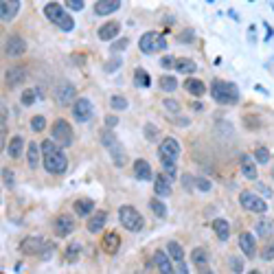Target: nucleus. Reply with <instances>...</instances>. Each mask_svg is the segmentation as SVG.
<instances>
[{"label": "nucleus", "instance_id": "9", "mask_svg": "<svg viewBox=\"0 0 274 274\" xmlns=\"http://www.w3.org/2000/svg\"><path fill=\"white\" fill-rule=\"evenodd\" d=\"M75 94H77V90H75V86L71 81H62V84H57V88H55V101L60 105H68L75 99Z\"/></svg>", "mask_w": 274, "mask_h": 274}, {"label": "nucleus", "instance_id": "29", "mask_svg": "<svg viewBox=\"0 0 274 274\" xmlns=\"http://www.w3.org/2000/svg\"><path fill=\"white\" fill-rule=\"evenodd\" d=\"M167 252H169V257L176 261V263H182L184 261V252H182V246L178 244V241H169V246H167Z\"/></svg>", "mask_w": 274, "mask_h": 274}, {"label": "nucleus", "instance_id": "8", "mask_svg": "<svg viewBox=\"0 0 274 274\" xmlns=\"http://www.w3.org/2000/svg\"><path fill=\"white\" fill-rule=\"evenodd\" d=\"M103 145L107 149H110V154L114 158V162L119 165V167H123V162H125V156H123V147H121V143L114 138V134L112 132H103Z\"/></svg>", "mask_w": 274, "mask_h": 274}, {"label": "nucleus", "instance_id": "36", "mask_svg": "<svg viewBox=\"0 0 274 274\" xmlns=\"http://www.w3.org/2000/svg\"><path fill=\"white\" fill-rule=\"evenodd\" d=\"M149 206H151V211H154L158 217H165V215H167V206H165V204L158 200V197H154V200H149Z\"/></svg>", "mask_w": 274, "mask_h": 274}, {"label": "nucleus", "instance_id": "47", "mask_svg": "<svg viewBox=\"0 0 274 274\" xmlns=\"http://www.w3.org/2000/svg\"><path fill=\"white\" fill-rule=\"evenodd\" d=\"M165 107H167L169 112H174V114L180 112V103H178V101H174V99H165Z\"/></svg>", "mask_w": 274, "mask_h": 274}, {"label": "nucleus", "instance_id": "34", "mask_svg": "<svg viewBox=\"0 0 274 274\" xmlns=\"http://www.w3.org/2000/svg\"><path fill=\"white\" fill-rule=\"evenodd\" d=\"M92 206H94L92 200H77L75 202V213L77 215H88V213H92Z\"/></svg>", "mask_w": 274, "mask_h": 274}, {"label": "nucleus", "instance_id": "24", "mask_svg": "<svg viewBox=\"0 0 274 274\" xmlns=\"http://www.w3.org/2000/svg\"><path fill=\"white\" fill-rule=\"evenodd\" d=\"M213 228H215V235L222 239V241H226L228 237H231V224H228L226 220H215L213 222Z\"/></svg>", "mask_w": 274, "mask_h": 274}, {"label": "nucleus", "instance_id": "17", "mask_svg": "<svg viewBox=\"0 0 274 274\" xmlns=\"http://www.w3.org/2000/svg\"><path fill=\"white\" fill-rule=\"evenodd\" d=\"M160 151L165 156H169V158H176L180 156V143L176 141V138H165V141L160 143Z\"/></svg>", "mask_w": 274, "mask_h": 274}, {"label": "nucleus", "instance_id": "21", "mask_svg": "<svg viewBox=\"0 0 274 274\" xmlns=\"http://www.w3.org/2000/svg\"><path fill=\"white\" fill-rule=\"evenodd\" d=\"M105 222H107V213L105 211H97L92 215V220L88 222V231L90 233H99L101 228L105 226Z\"/></svg>", "mask_w": 274, "mask_h": 274}, {"label": "nucleus", "instance_id": "3", "mask_svg": "<svg viewBox=\"0 0 274 274\" xmlns=\"http://www.w3.org/2000/svg\"><path fill=\"white\" fill-rule=\"evenodd\" d=\"M44 14L53 24H57L62 31H73L75 29V20L71 14H66V9L62 7L60 3H48L46 7H44Z\"/></svg>", "mask_w": 274, "mask_h": 274}, {"label": "nucleus", "instance_id": "5", "mask_svg": "<svg viewBox=\"0 0 274 274\" xmlns=\"http://www.w3.org/2000/svg\"><path fill=\"white\" fill-rule=\"evenodd\" d=\"M50 136H53V143H57L60 147H71L73 145V127L68 125V121L57 119L53 123V132H50Z\"/></svg>", "mask_w": 274, "mask_h": 274}, {"label": "nucleus", "instance_id": "26", "mask_svg": "<svg viewBox=\"0 0 274 274\" xmlns=\"http://www.w3.org/2000/svg\"><path fill=\"white\" fill-rule=\"evenodd\" d=\"M158 158H160V162H162L165 174H167L169 178H178V169H176V160H174V158L165 156L162 151H158Z\"/></svg>", "mask_w": 274, "mask_h": 274}, {"label": "nucleus", "instance_id": "25", "mask_svg": "<svg viewBox=\"0 0 274 274\" xmlns=\"http://www.w3.org/2000/svg\"><path fill=\"white\" fill-rule=\"evenodd\" d=\"M40 145L37 143H29V149H27V162L31 169H35L37 165H40Z\"/></svg>", "mask_w": 274, "mask_h": 274}, {"label": "nucleus", "instance_id": "33", "mask_svg": "<svg viewBox=\"0 0 274 274\" xmlns=\"http://www.w3.org/2000/svg\"><path fill=\"white\" fill-rule=\"evenodd\" d=\"M176 68L180 73H187V75H191V73H195V62H191V60H187V57H182V60H176Z\"/></svg>", "mask_w": 274, "mask_h": 274}, {"label": "nucleus", "instance_id": "56", "mask_svg": "<svg viewBox=\"0 0 274 274\" xmlns=\"http://www.w3.org/2000/svg\"><path fill=\"white\" fill-rule=\"evenodd\" d=\"M200 274H213L211 270H208V267L206 265H204V267H200Z\"/></svg>", "mask_w": 274, "mask_h": 274}, {"label": "nucleus", "instance_id": "37", "mask_svg": "<svg viewBox=\"0 0 274 274\" xmlns=\"http://www.w3.org/2000/svg\"><path fill=\"white\" fill-rule=\"evenodd\" d=\"M160 88H162L165 92H174L176 88H178V81H176L174 77H169V75H167V77H162V79H160Z\"/></svg>", "mask_w": 274, "mask_h": 274}, {"label": "nucleus", "instance_id": "28", "mask_svg": "<svg viewBox=\"0 0 274 274\" xmlns=\"http://www.w3.org/2000/svg\"><path fill=\"white\" fill-rule=\"evenodd\" d=\"M24 77H27V73H24L22 68H9L7 71V84L9 86H18L20 81H24Z\"/></svg>", "mask_w": 274, "mask_h": 274}, {"label": "nucleus", "instance_id": "11", "mask_svg": "<svg viewBox=\"0 0 274 274\" xmlns=\"http://www.w3.org/2000/svg\"><path fill=\"white\" fill-rule=\"evenodd\" d=\"M42 248H46V244H44V239L37 237V235H31V237H27L20 244L22 254H42L44 252Z\"/></svg>", "mask_w": 274, "mask_h": 274}, {"label": "nucleus", "instance_id": "15", "mask_svg": "<svg viewBox=\"0 0 274 274\" xmlns=\"http://www.w3.org/2000/svg\"><path fill=\"white\" fill-rule=\"evenodd\" d=\"M18 9H20V3H18V0H3V3H0V18H3V22L11 20V18L18 14Z\"/></svg>", "mask_w": 274, "mask_h": 274}, {"label": "nucleus", "instance_id": "58", "mask_svg": "<svg viewBox=\"0 0 274 274\" xmlns=\"http://www.w3.org/2000/svg\"><path fill=\"white\" fill-rule=\"evenodd\" d=\"M272 274H274V272H272Z\"/></svg>", "mask_w": 274, "mask_h": 274}, {"label": "nucleus", "instance_id": "10", "mask_svg": "<svg viewBox=\"0 0 274 274\" xmlns=\"http://www.w3.org/2000/svg\"><path fill=\"white\" fill-rule=\"evenodd\" d=\"M73 114H75V119H77V121L86 123V121L92 119V103L86 97L77 99V101H75V105H73Z\"/></svg>", "mask_w": 274, "mask_h": 274}, {"label": "nucleus", "instance_id": "22", "mask_svg": "<svg viewBox=\"0 0 274 274\" xmlns=\"http://www.w3.org/2000/svg\"><path fill=\"white\" fill-rule=\"evenodd\" d=\"M154 191H156V195H162V197H167L171 195V182H169V178L167 176H156V184H154Z\"/></svg>", "mask_w": 274, "mask_h": 274}, {"label": "nucleus", "instance_id": "55", "mask_svg": "<svg viewBox=\"0 0 274 274\" xmlns=\"http://www.w3.org/2000/svg\"><path fill=\"white\" fill-rule=\"evenodd\" d=\"M105 125L107 127H114V125H117V117H107L105 119Z\"/></svg>", "mask_w": 274, "mask_h": 274}, {"label": "nucleus", "instance_id": "50", "mask_svg": "<svg viewBox=\"0 0 274 274\" xmlns=\"http://www.w3.org/2000/svg\"><path fill=\"white\" fill-rule=\"evenodd\" d=\"M53 252H55V246H46V248H44V252H42V259H50V257H53Z\"/></svg>", "mask_w": 274, "mask_h": 274}, {"label": "nucleus", "instance_id": "23", "mask_svg": "<svg viewBox=\"0 0 274 274\" xmlns=\"http://www.w3.org/2000/svg\"><path fill=\"white\" fill-rule=\"evenodd\" d=\"M119 246H121V239H119L117 233H107L105 237H103V250L107 254H114V252L119 250Z\"/></svg>", "mask_w": 274, "mask_h": 274}, {"label": "nucleus", "instance_id": "2", "mask_svg": "<svg viewBox=\"0 0 274 274\" xmlns=\"http://www.w3.org/2000/svg\"><path fill=\"white\" fill-rule=\"evenodd\" d=\"M211 94L213 99L222 105H231V103H237L239 101V90L237 86L228 84V81H222V79H215L213 86H211Z\"/></svg>", "mask_w": 274, "mask_h": 274}, {"label": "nucleus", "instance_id": "53", "mask_svg": "<svg viewBox=\"0 0 274 274\" xmlns=\"http://www.w3.org/2000/svg\"><path fill=\"white\" fill-rule=\"evenodd\" d=\"M127 44H130V42H127V40H119L117 44H114V50H123V48H127Z\"/></svg>", "mask_w": 274, "mask_h": 274}, {"label": "nucleus", "instance_id": "16", "mask_svg": "<svg viewBox=\"0 0 274 274\" xmlns=\"http://www.w3.org/2000/svg\"><path fill=\"white\" fill-rule=\"evenodd\" d=\"M117 9H121V3H119V0H99V3H94V11H97L99 16L114 14Z\"/></svg>", "mask_w": 274, "mask_h": 274}, {"label": "nucleus", "instance_id": "42", "mask_svg": "<svg viewBox=\"0 0 274 274\" xmlns=\"http://www.w3.org/2000/svg\"><path fill=\"white\" fill-rule=\"evenodd\" d=\"M3 182H5V187L7 189H14V171L11 169H3Z\"/></svg>", "mask_w": 274, "mask_h": 274}, {"label": "nucleus", "instance_id": "13", "mask_svg": "<svg viewBox=\"0 0 274 274\" xmlns=\"http://www.w3.org/2000/svg\"><path fill=\"white\" fill-rule=\"evenodd\" d=\"M75 231V220L71 215H60L55 222V233L60 235V237H68Z\"/></svg>", "mask_w": 274, "mask_h": 274}, {"label": "nucleus", "instance_id": "18", "mask_svg": "<svg viewBox=\"0 0 274 274\" xmlns=\"http://www.w3.org/2000/svg\"><path fill=\"white\" fill-rule=\"evenodd\" d=\"M134 176L138 178V180H151L154 178V174H151V167H149V162L147 160H136L134 162Z\"/></svg>", "mask_w": 274, "mask_h": 274}, {"label": "nucleus", "instance_id": "32", "mask_svg": "<svg viewBox=\"0 0 274 274\" xmlns=\"http://www.w3.org/2000/svg\"><path fill=\"white\" fill-rule=\"evenodd\" d=\"M191 259H193V263L197 267H204L206 265V261H208V254L204 248H193V252H191Z\"/></svg>", "mask_w": 274, "mask_h": 274}, {"label": "nucleus", "instance_id": "54", "mask_svg": "<svg viewBox=\"0 0 274 274\" xmlns=\"http://www.w3.org/2000/svg\"><path fill=\"white\" fill-rule=\"evenodd\" d=\"M176 274H189L187 265H184V261H182V263H178V272H176Z\"/></svg>", "mask_w": 274, "mask_h": 274}, {"label": "nucleus", "instance_id": "20", "mask_svg": "<svg viewBox=\"0 0 274 274\" xmlns=\"http://www.w3.org/2000/svg\"><path fill=\"white\" fill-rule=\"evenodd\" d=\"M119 31H121L119 22H107V24H103V27L99 29V37L103 42H110V40H114V37L119 35Z\"/></svg>", "mask_w": 274, "mask_h": 274}, {"label": "nucleus", "instance_id": "14", "mask_svg": "<svg viewBox=\"0 0 274 274\" xmlns=\"http://www.w3.org/2000/svg\"><path fill=\"white\" fill-rule=\"evenodd\" d=\"M154 263H156L158 270H160V274H176V270L171 267V257H169V252L156 250V252H154Z\"/></svg>", "mask_w": 274, "mask_h": 274}, {"label": "nucleus", "instance_id": "40", "mask_svg": "<svg viewBox=\"0 0 274 274\" xmlns=\"http://www.w3.org/2000/svg\"><path fill=\"white\" fill-rule=\"evenodd\" d=\"M257 233L261 235V237H267V235H270L272 233V224H270V222H259V224H257Z\"/></svg>", "mask_w": 274, "mask_h": 274}, {"label": "nucleus", "instance_id": "49", "mask_svg": "<svg viewBox=\"0 0 274 274\" xmlns=\"http://www.w3.org/2000/svg\"><path fill=\"white\" fill-rule=\"evenodd\" d=\"M68 7L71 9H75V11H79V9H84V3H81V0H68Z\"/></svg>", "mask_w": 274, "mask_h": 274}, {"label": "nucleus", "instance_id": "6", "mask_svg": "<svg viewBox=\"0 0 274 274\" xmlns=\"http://www.w3.org/2000/svg\"><path fill=\"white\" fill-rule=\"evenodd\" d=\"M141 50L145 55H154V53H158V50H162L165 46H167V42H165V37L160 35V33H156V31H149V33H145L143 37H141Z\"/></svg>", "mask_w": 274, "mask_h": 274}, {"label": "nucleus", "instance_id": "19", "mask_svg": "<svg viewBox=\"0 0 274 274\" xmlns=\"http://www.w3.org/2000/svg\"><path fill=\"white\" fill-rule=\"evenodd\" d=\"M239 248H241V252L248 254V257H254V252H257V244H254V237L250 233H244L239 237Z\"/></svg>", "mask_w": 274, "mask_h": 274}, {"label": "nucleus", "instance_id": "43", "mask_svg": "<svg viewBox=\"0 0 274 274\" xmlns=\"http://www.w3.org/2000/svg\"><path fill=\"white\" fill-rule=\"evenodd\" d=\"M261 257H263V261H272V259H274V239H272V241H267V244H265L263 254H261Z\"/></svg>", "mask_w": 274, "mask_h": 274}, {"label": "nucleus", "instance_id": "39", "mask_svg": "<svg viewBox=\"0 0 274 274\" xmlns=\"http://www.w3.org/2000/svg\"><path fill=\"white\" fill-rule=\"evenodd\" d=\"M37 94H40V90H24L22 92V105H33Z\"/></svg>", "mask_w": 274, "mask_h": 274}, {"label": "nucleus", "instance_id": "30", "mask_svg": "<svg viewBox=\"0 0 274 274\" xmlns=\"http://www.w3.org/2000/svg\"><path fill=\"white\" fill-rule=\"evenodd\" d=\"M22 147H24V141H22V136H14L11 138V143H9V156L11 158H20L22 156Z\"/></svg>", "mask_w": 274, "mask_h": 274}, {"label": "nucleus", "instance_id": "7", "mask_svg": "<svg viewBox=\"0 0 274 274\" xmlns=\"http://www.w3.org/2000/svg\"><path fill=\"white\" fill-rule=\"evenodd\" d=\"M239 202H241V206L250 213H265V208H267V202L263 197H259L257 193H252V191H241Z\"/></svg>", "mask_w": 274, "mask_h": 274}, {"label": "nucleus", "instance_id": "31", "mask_svg": "<svg viewBox=\"0 0 274 274\" xmlns=\"http://www.w3.org/2000/svg\"><path fill=\"white\" fill-rule=\"evenodd\" d=\"M241 174H244L248 180H257V167L248 160V156L241 158Z\"/></svg>", "mask_w": 274, "mask_h": 274}, {"label": "nucleus", "instance_id": "4", "mask_svg": "<svg viewBox=\"0 0 274 274\" xmlns=\"http://www.w3.org/2000/svg\"><path fill=\"white\" fill-rule=\"evenodd\" d=\"M119 220H121V224H123L127 231H132V233H138L143 228V224H145L143 215L138 213L134 206H121L119 208Z\"/></svg>", "mask_w": 274, "mask_h": 274}, {"label": "nucleus", "instance_id": "27", "mask_svg": "<svg viewBox=\"0 0 274 274\" xmlns=\"http://www.w3.org/2000/svg\"><path fill=\"white\" fill-rule=\"evenodd\" d=\"M184 88L193 94V97H202L204 92H206V86L202 84L200 79H187V84H184Z\"/></svg>", "mask_w": 274, "mask_h": 274}, {"label": "nucleus", "instance_id": "57", "mask_svg": "<svg viewBox=\"0 0 274 274\" xmlns=\"http://www.w3.org/2000/svg\"><path fill=\"white\" fill-rule=\"evenodd\" d=\"M250 274H261V272H259V270H252V272H250Z\"/></svg>", "mask_w": 274, "mask_h": 274}, {"label": "nucleus", "instance_id": "1", "mask_svg": "<svg viewBox=\"0 0 274 274\" xmlns=\"http://www.w3.org/2000/svg\"><path fill=\"white\" fill-rule=\"evenodd\" d=\"M42 156H44V167L48 174L60 176L68 169V160L64 156V151L60 149V145H55L53 141H44L42 143Z\"/></svg>", "mask_w": 274, "mask_h": 274}, {"label": "nucleus", "instance_id": "45", "mask_svg": "<svg viewBox=\"0 0 274 274\" xmlns=\"http://www.w3.org/2000/svg\"><path fill=\"white\" fill-rule=\"evenodd\" d=\"M231 267H233L235 274H241V272H244V261H241L239 257H233L231 259Z\"/></svg>", "mask_w": 274, "mask_h": 274}, {"label": "nucleus", "instance_id": "44", "mask_svg": "<svg viewBox=\"0 0 274 274\" xmlns=\"http://www.w3.org/2000/svg\"><path fill=\"white\" fill-rule=\"evenodd\" d=\"M79 259V246H68L66 248V261H77Z\"/></svg>", "mask_w": 274, "mask_h": 274}, {"label": "nucleus", "instance_id": "12", "mask_svg": "<svg viewBox=\"0 0 274 274\" xmlns=\"http://www.w3.org/2000/svg\"><path fill=\"white\" fill-rule=\"evenodd\" d=\"M24 50H27V42L20 35H11L7 44H5V55L7 57H20Z\"/></svg>", "mask_w": 274, "mask_h": 274}, {"label": "nucleus", "instance_id": "38", "mask_svg": "<svg viewBox=\"0 0 274 274\" xmlns=\"http://www.w3.org/2000/svg\"><path fill=\"white\" fill-rule=\"evenodd\" d=\"M110 105L114 107V110H125V107H127V99L121 97V94H114V97L110 99Z\"/></svg>", "mask_w": 274, "mask_h": 274}, {"label": "nucleus", "instance_id": "35", "mask_svg": "<svg viewBox=\"0 0 274 274\" xmlns=\"http://www.w3.org/2000/svg\"><path fill=\"white\" fill-rule=\"evenodd\" d=\"M134 81H136V86H141V88H147L151 84L149 75L145 73L143 68H136V71H134Z\"/></svg>", "mask_w": 274, "mask_h": 274}, {"label": "nucleus", "instance_id": "46", "mask_svg": "<svg viewBox=\"0 0 274 274\" xmlns=\"http://www.w3.org/2000/svg\"><path fill=\"white\" fill-rule=\"evenodd\" d=\"M254 156H257V160L263 165V162H267V158H270V151H267L265 147H259L257 151H254Z\"/></svg>", "mask_w": 274, "mask_h": 274}, {"label": "nucleus", "instance_id": "52", "mask_svg": "<svg viewBox=\"0 0 274 274\" xmlns=\"http://www.w3.org/2000/svg\"><path fill=\"white\" fill-rule=\"evenodd\" d=\"M162 66L165 68H171V66H176V60H174V57H162Z\"/></svg>", "mask_w": 274, "mask_h": 274}, {"label": "nucleus", "instance_id": "48", "mask_svg": "<svg viewBox=\"0 0 274 274\" xmlns=\"http://www.w3.org/2000/svg\"><path fill=\"white\" fill-rule=\"evenodd\" d=\"M195 184H197V187H200L202 191H211V182H208V180H204V178H197Z\"/></svg>", "mask_w": 274, "mask_h": 274}, {"label": "nucleus", "instance_id": "51", "mask_svg": "<svg viewBox=\"0 0 274 274\" xmlns=\"http://www.w3.org/2000/svg\"><path fill=\"white\" fill-rule=\"evenodd\" d=\"M145 132H147V138H149V141H154V138H156V127H154V125H145Z\"/></svg>", "mask_w": 274, "mask_h": 274}, {"label": "nucleus", "instance_id": "41", "mask_svg": "<svg viewBox=\"0 0 274 274\" xmlns=\"http://www.w3.org/2000/svg\"><path fill=\"white\" fill-rule=\"evenodd\" d=\"M31 127H33V132H42L44 127H46V119L44 117H33L31 119Z\"/></svg>", "mask_w": 274, "mask_h": 274}]
</instances>
